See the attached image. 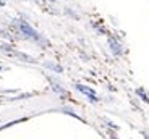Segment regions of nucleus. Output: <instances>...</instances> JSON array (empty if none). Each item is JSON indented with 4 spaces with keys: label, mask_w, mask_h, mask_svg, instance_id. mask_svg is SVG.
I'll use <instances>...</instances> for the list:
<instances>
[{
    "label": "nucleus",
    "mask_w": 149,
    "mask_h": 139,
    "mask_svg": "<svg viewBox=\"0 0 149 139\" xmlns=\"http://www.w3.org/2000/svg\"><path fill=\"white\" fill-rule=\"evenodd\" d=\"M18 29L19 33L23 34V37L29 39V41H34V42H42L44 44V39H42V36L39 33H37L36 29H34L33 26H31L28 21H24V19H18Z\"/></svg>",
    "instance_id": "obj_1"
},
{
    "label": "nucleus",
    "mask_w": 149,
    "mask_h": 139,
    "mask_svg": "<svg viewBox=\"0 0 149 139\" xmlns=\"http://www.w3.org/2000/svg\"><path fill=\"white\" fill-rule=\"evenodd\" d=\"M76 91H79L81 94H84L86 97H88V100L89 102H93V104H97L99 102V97H97V94L94 92V89H91V87H88V86H84V84H76Z\"/></svg>",
    "instance_id": "obj_2"
},
{
    "label": "nucleus",
    "mask_w": 149,
    "mask_h": 139,
    "mask_svg": "<svg viewBox=\"0 0 149 139\" xmlns=\"http://www.w3.org/2000/svg\"><path fill=\"white\" fill-rule=\"evenodd\" d=\"M109 47H110V50H112V53H113V55H122V53H123L122 42H120L118 39H115L113 36H110V37H109Z\"/></svg>",
    "instance_id": "obj_3"
},
{
    "label": "nucleus",
    "mask_w": 149,
    "mask_h": 139,
    "mask_svg": "<svg viewBox=\"0 0 149 139\" xmlns=\"http://www.w3.org/2000/svg\"><path fill=\"white\" fill-rule=\"evenodd\" d=\"M136 94L141 97V100H144V102H148V104H149V95L144 92V89H141V87H139V89H136Z\"/></svg>",
    "instance_id": "obj_4"
},
{
    "label": "nucleus",
    "mask_w": 149,
    "mask_h": 139,
    "mask_svg": "<svg viewBox=\"0 0 149 139\" xmlns=\"http://www.w3.org/2000/svg\"><path fill=\"white\" fill-rule=\"evenodd\" d=\"M45 66H47V68H50V70H54V71H57V73H62V71H63V70H62V66H60V65L50 63V62H49V63H45Z\"/></svg>",
    "instance_id": "obj_5"
},
{
    "label": "nucleus",
    "mask_w": 149,
    "mask_h": 139,
    "mask_svg": "<svg viewBox=\"0 0 149 139\" xmlns=\"http://www.w3.org/2000/svg\"><path fill=\"white\" fill-rule=\"evenodd\" d=\"M62 110H63V113H67V115H71V117H74V118H78V120H83V118L79 117L78 113H74L73 110H71V109H68V107H63V109H62Z\"/></svg>",
    "instance_id": "obj_6"
},
{
    "label": "nucleus",
    "mask_w": 149,
    "mask_h": 139,
    "mask_svg": "<svg viewBox=\"0 0 149 139\" xmlns=\"http://www.w3.org/2000/svg\"><path fill=\"white\" fill-rule=\"evenodd\" d=\"M52 89L55 91V92H58V94H62V95H67V91L62 89V87H60L58 84H55V83H52Z\"/></svg>",
    "instance_id": "obj_7"
},
{
    "label": "nucleus",
    "mask_w": 149,
    "mask_h": 139,
    "mask_svg": "<svg viewBox=\"0 0 149 139\" xmlns=\"http://www.w3.org/2000/svg\"><path fill=\"white\" fill-rule=\"evenodd\" d=\"M0 50H5V52L11 53V52H13V47H11V45H8V44H2V45H0Z\"/></svg>",
    "instance_id": "obj_8"
},
{
    "label": "nucleus",
    "mask_w": 149,
    "mask_h": 139,
    "mask_svg": "<svg viewBox=\"0 0 149 139\" xmlns=\"http://www.w3.org/2000/svg\"><path fill=\"white\" fill-rule=\"evenodd\" d=\"M143 136H144V139H149V134H148V133H143Z\"/></svg>",
    "instance_id": "obj_9"
},
{
    "label": "nucleus",
    "mask_w": 149,
    "mask_h": 139,
    "mask_svg": "<svg viewBox=\"0 0 149 139\" xmlns=\"http://www.w3.org/2000/svg\"><path fill=\"white\" fill-rule=\"evenodd\" d=\"M0 70H2V66H0Z\"/></svg>",
    "instance_id": "obj_10"
}]
</instances>
